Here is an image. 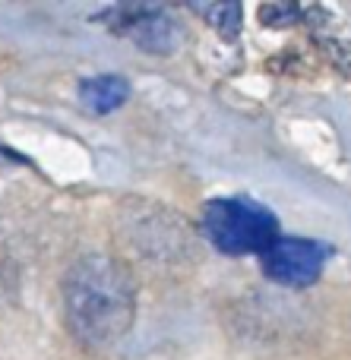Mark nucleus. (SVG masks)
Here are the masks:
<instances>
[{
	"instance_id": "obj_9",
	"label": "nucleus",
	"mask_w": 351,
	"mask_h": 360,
	"mask_svg": "<svg viewBox=\"0 0 351 360\" xmlns=\"http://www.w3.org/2000/svg\"><path fill=\"white\" fill-rule=\"evenodd\" d=\"M301 16V10L298 6H285V4H266V6H260V19H263L266 25H288L291 19H298Z\"/></svg>"
},
{
	"instance_id": "obj_5",
	"label": "nucleus",
	"mask_w": 351,
	"mask_h": 360,
	"mask_svg": "<svg viewBox=\"0 0 351 360\" xmlns=\"http://www.w3.org/2000/svg\"><path fill=\"white\" fill-rule=\"evenodd\" d=\"M117 29L130 35L146 54H174L181 44V25L168 10L158 6H127L114 13Z\"/></svg>"
},
{
	"instance_id": "obj_3",
	"label": "nucleus",
	"mask_w": 351,
	"mask_h": 360,
	"mask_svg": "<svg viewBox=\"0 0 351 360\" xmlns=\"http://www.w3.org/2000/svg\"><path fill=\"white\" fill-rule=\"evenodd\" d=\"M127 240L136 250L143 259L152 262H174L184 259L187 253H193V240L190 231L174 212L158 209V205H146V202H133L127 205Z\"/></svg>"
},
{
	"instance_id": "obj_7",
	"label": "nucleus",
	"mask_w": 351,
	"mask_h": 360,
	"mask_svg": "<svg viewBox=\"0 0 351 360\" xmlns=\"http://www.w3.org/2000/svg\"><path fill=\"white\" fill-rule=\"evenodd\" d=\"M320 16H323V22H314V25H317V35H320L323 48H326L329 57L351 76V29L326 10H320Z\"/></svg>"
},
{
	"instance_id": "obj_10",
	"label": "nucleus",
	"mask_w": 351,
	"mask_h": 360,
	"mask_svg": "<svg viewBox=\"0 0 351 360\" xmlns=\"http://www.w3.org/2000/svg\"><path fill=\"white\" fill-rule=\"evenodd\" d=\"M4 162H23V158H16V155H13V152L0 149V165H4Z\"/></svg>"
},
{
	"instance_id": "obj_2",
	"label": "nucleus",
	"mask_w": 351,
	"mask_h": 360,
	"mask_svg": "<svg viewBox=\"0 0 351 360\" xmlns=\"http://www.w3.org/2000/svg\"><path fill=\"white\" fill-rule=\"evenodd\" d=\"M203 234L219 253L247 256L263 253L279 234V221L266 205L244 196L212 199L203 212Z\"/></svg>"
},
{
	"instance_id": "obj_1",
	"label": "nucleus",
	"mask_w": 351,
	"mask_h": 360,
	"mask_svg": "<svg viewBox=\"0 0 351 360\" xmlns=\"http://www.w3.org/2000/svg\"><path fill=\"white\" fill-rule=\"evenodd\" d=\"M63 310L73 335L89 348H111L136 319V288L114 256L89 253L63 278Z\"/></svg>"
},
{
	"instance_id": "obj_4",
	"label": "nucleus",
	"mask_w": 351,
	"mask_h": 360,
	"mask_svg": "<svg viewBox=\"0 0 351 360\" xmlns=\"http://www.w3.org/2000/svg\"><path fill=\"white\" fill-rule=\"evenodd\" d=\"M260 259H263V272L276 285L307 288L323 275L329 247L320 240H304V237H276L260 253Z\"/></svg>"
},
{
	"instance_id": "obj_8",
	"label": "nucleus",
	"mask_w": 351,
	"mask_h": 360,
	"mask_svg": "<svg viewBox=\"0 0 351 360\" xmlns=\"http://www.w3.org/2000/svg\"><path fill=\"white\" fill-rule=\"evenodd\" d=\"M193 10L225 38H234L241 32V19H244L241 4H231V0H225V4H193Z\"/></svg>"
},
{
	"instance_id": "obj_6",
	"label": "nucleus",
	"mask_w": 351,
	"mask_h": 360,
	"mask_svg": "<svg viewBox=\"0 0 351 360\" xmlns=\"http://www.w3.org/2000/svg\"><path fill=\"white\" fill-rule=\"evenodd\" d=\"M127 95H130L127 79L124 76H114V73H101V76H92V79L79 82V101L92 114L117 111V108L127 101Z\"/></svg>"
}]
</instances>
